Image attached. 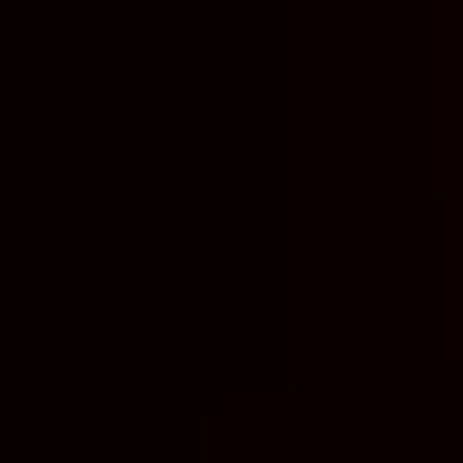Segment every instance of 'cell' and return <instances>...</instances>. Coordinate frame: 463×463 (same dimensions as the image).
<instances>
[{
	"label": "cell",
	"instance_id": "cell-1",
	"mask_svg": "<svg viewBox=\"0 0 463 463\" xmlns=\"http://www.w3.org/2000/svg\"><path fill=\"white\" fill-rule=\"evenodd\" d=\"M415 463H463V415H415Z\"/></svg>",
	"mask_w": 463,
	"mask_h": 463
}]
</instances>
